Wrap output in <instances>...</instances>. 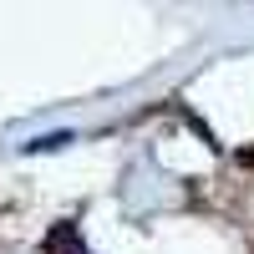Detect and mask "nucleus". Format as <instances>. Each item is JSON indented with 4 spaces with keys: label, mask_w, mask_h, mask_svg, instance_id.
<instances>
[{
    "label": "nucleus",
    "mask_w": 254,
    "mask_h": 254,
    "mask_svg": "<svg viewBox=\"0 0 254 254\" xmlns=\"http://www.w3.org/2000/svg\"><path fill=\"white\" fill-rule=\"evenodd\" d=\"M41 254H92V249H87V239H81V229H76L71 219H61V224H51V229H46V239H41Z\"/></svg>",
    "instance_id": "obj_1"
}]
</instances>
